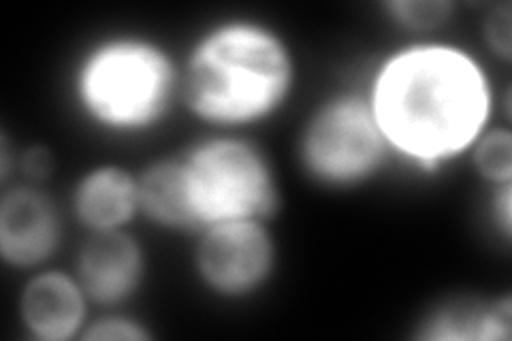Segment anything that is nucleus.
Masks as SVG:
<instances>
[{
  "label": "nucleus",
  "instance_id": "nucleus-1",
  "mask_svg": "<svg viewBox=\"0 0 512 341\" xmlns=\"http://www.w3.org/2000/svg\"><path fill=\"white\" fill-rule=\"evenodd\" d=\"M365 92L393 156L423 173L470 154L493 126L487 69L451 43L414 41L393 52Z\"/></svg>",
  "mask_w": 512,
  "mask_h": 341
},
{
  "label": "nucleus",
  "instance_id": "nucleus-2",
  "mask_svg": "<svg viewBox=\"0 0 512 341\" xmlns=\"http://www.w3.org/2000/svg\"><path fill=\"white\" fill-rule=\"evenodd\" d=\"M291 43L259 18H224L192 41L182 62V103L212 133H244L293 99Z\"/></svg>",
  "mask_w": 512,
  "mask_h": 341
},
{
  "label": "nucleus",
  "instance_id": "nucleus-3",
  "mask_svg": "<svg viewBox=\"0 0 512 341\" xmlns=\"http://www.w3.org/2000/svg\"><path fill=\"white\" fill-rule=\"evenodd\" d=\"M71 101L105 135H150L182 103V64L154 37L107 35L79 56Z\"/></svg>",
  "mask_w": 512,
  "mask_h": 341
},
{
  "label": "nucleus",
  "instance_id": "nucleus-4",
  "mask_svg": "<svg viewBox=\"0 0 512 341\" xmlns=\"http://www.w3.org/2000/svg\"><path fill=\"white\" fill-rule=\"evenodd\" d=\"M195 235L233 220L269 222L282 205L269 156L242 133H210L178 154Z\"/></svg>",
  "mask_w": 512,
  "mask_h": 341
},
{
  "label": "nucleus",
  "instance_id": "nucleus-5",
  "mask_svg": "<svg viewBox=\"0 0 512 341\" xmlns=\"http://www.w3.org/2000/svg\"><path fill=\"white\" fill-rule=\"evenodd\" d=\"M391 158L367 92L340 90L325 96L297 139L299 167L314 184L331 190L370 184Z\"/></svg>",
  "mask_w": 512,
  "mask_h": 341
},
{
  "label": "nucleus",
  "instance_id": "nucleus-6",
  "mask_svg": "<svg viewBox=\"0 0 512 341\" xmlns=\"http://www.w3.org/2000/svg\"><path fill=\"white\" fill-rule=\"evenodd\" d=\"M278 246L263 220H233L197 233L192 269L199 284L222 301H244L276 273Z\"/></svg>",
  "mask_w": 512,
  "mask_h": 341
},
{
  "label": "nucleus",
  "instance_id": "nucleus-7",
  "mask_svg": "<svg viewBox=\"0 0 512 341\" xmlns=\"http://www.w3.org/2000/svg\"><path fill=\"white\" fill-rule=\"evenodd\" d=\"M64 241V214L39 184L22 182L3 190L0 199V256L15 271L50 265Z\"/></svg>",
  "mask_w": 512,
  "mask_h": 341
},
{
  "label": "nucleus",
  "instance_id": "nucleus-8",
  "mask_svg": "<svg viewBox=\"0 0 512 341\" xmlns=\"http://www.w3.org/2000/svg\"><path fill=\"white\" fill-rule=\"evenodd\" d=\"M73 273L92 305L120 310L143 288L148 254L128 229L88 233L75 254Z\"/></svg>",
  "mask_w": 512,
  "mask_h": 341
},
{
  "label": "nucleus",
  "instance_id": "nucleus-9",
  "mask_svg": "<svg viewBox=\"0 0 512 341\" xmlns=\"http://www.w3.org/2000/svg\"><path fill=\"white\" fill-rule=\"evenodd\" d=\"M90 305L75 273L45 267L28 275L18 299V314L32 339L69 341L82 337L90 320Z\"/></svg>",
  "mask_w": 512,
  "mask_h": 341
},
{
  "label": "nucleus",
  "instance_id": "nucleus-10",
  "mask_svg": "<svg viewBox=\"0 0 512 341\" xmlns=\"http://www.w3.org/2000/svg\"><path fill=\"white\" fill-rule=\"evenodd\" d=\"M71 214L88 233L128 229L141 216L137 173L114 162L84 171L71 190Z\"/></svg>",
  "mask_w": 512,
  "mask_h": 341
},
{
  "label": "nucleus",
  "instance_id": "nucleus-11",
  "mask_svg": "<svg viewBox=\"0 0 512 341\" xmlns=\"http://www.w3.org/2000/svg\"><path fill=\"white\" fill-rule=\"evenodd\" d=\"M512 331L510 297H453L431 307L419 322L416 339L427 341H508Z\"/></svg>",
  "mask_w": 512,
  "mask_h": 341
},
{
  "label": "nucleus",
  "instance_id": "nucleus-12",
  "mask_svg": "<svg viewBox=\"0 0 512 341\" xmlns=\"http://www.w3.org/2000/svg\"><path fill=\"white\" fill-rule=\"evenodd\" d=\"M139 211L158 229L195 233L178 154L156 158L137 173Z\"/></svg>",
  "mask_w": 512,
  "mask_h": 341
},
{
  "label": "nucleus",
  "instance_id": "nucleus-13",
  "mask_svg": "<svg viewBox=\"0 0 512 341\" xmlns=\"http://www.w3.org/2000/svg\"><path fill=\"white\" fill-rule=\"evenodd\" d=\"M470 156L474 169L491 188L512 184V133L508 126H489Z\"/></svg>",
  "mask_w": 512,
  "mask_h": 341
},
{
  "label": "nucleus",
  "instance_id": "nucleus-14",
  "mask_svg": "<svg viewBox=\"0 0 512 341\" xmlns=\"http://www.w3.org/2000/svg\"><path fill=\"white\" fill-rule=\"evenodd\" d=\"M455 5L436 0H391L384 5L389 20L414 35H429L451 20Z\"/></svg>",
  "mask_w": 512,
  "mask_h": 341
},
{
  "label": "nucleus",
  "instance_id": "nucleus-15",
  "mask_svg": "<svg viewBox=\"0 0 512 341\" xmlns=\"http://www.w3.org/2000/svg\"><path fill=\"white\" fill-rule=\"evenodd\" d=\"M154 333L148 329L146 322L139 318L107 310L103 316H96L88 320L86 329L82 333L84 341H150Z\"/></svg>",
  "mask_w": 512,
  "mask_h": 341
},
{
  "label": "nucleus",
  "instance_id": "nucleus-16",
  "mask_svg": "<svg viewBox=\"0 0 512 341\" xmlns=\"http://www.w3.org/2000/svg\"><path fill=\"white\" fill-rule=\"evenodd\" d=\"M512 18H510V5L502 3L491 7L485 15L483 22V39L489 47V52L502 60L504 64L512 58Z\"/></svg>",
  "mask_w": 512,
  "mask_h": 341
},
{
  "label": "nucleus",
  "instance_id": "nucleus-17",
  "mask_svg": "<svg viewBox=\"0 0 512 341\" xmlns=\"http://www.w3.org/2000/svg\"><path fill=\"white\" fill-rule=\"evenodd\" d=\"M18 169L28 184H43L54 173V154L43 145H30L18 154Z\"/></svg>",
  "mask_w": 512,
  "mask_h": 341
},
{
  "label": "nucleus",
  "instance_id": "nucleus-18",
  "mask_svg": "<svg viewBox=\"0 0 512 341\" xmlns=\"http://www.w3.org/2000/svg\"><path fill=\"white\" fill-rule=\"evenodd\" d=\"M489 216L495 224V233H498L504 241H510L512 231V184L495 186L491 188L489 199Z\"/></svg>",
  "mask_w": 512,
  "mask_h": 341
}]
</instances>
